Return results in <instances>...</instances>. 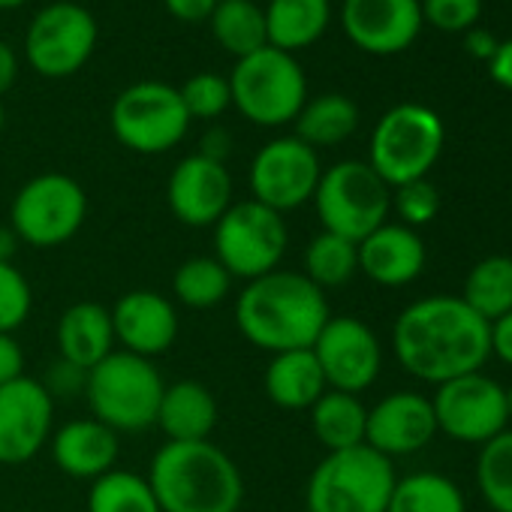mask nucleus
I'll use <instances>...</instances> for the list:
<instances>
[{
  "mask_svg": "<svg viewBox=\"0 0 512 512\" xmlns=\"http://www.w3.org/2000/svg\"><path fill=\"white\" fill-rule=\"evenodd\" d=\"M341 25L356 49L398 55L416 43L425 22L419 0H344Z\"/></svg>",
  "mask_w": 512,
  "mask_h": 512,
  "instance_id": "f3484780",
  "label": "nucleus"
},
{
  "mask_svg": "<svg viewBox=\"0 0 512 512\" xmlns=\"http://www.w3.org/2000/svg\"><path fill=\"white\" fill-rule=\"evenodd\" d=\"M211 229L214 260L232 275V281L241 278L247 284L281 269L290 229L284 214L272 211L269 205L256 199L232 202Z\"/></svg>",
  "mask_w": 512,
  "mask_h": 512,
  "instance_id": "6e6552de",
  "label": "nucleus"
},
{
  "mask_svg": "<svg viewBox=\"0 0 512 512\" xmlns=\"http://www.w3.org/2000/svg\"><path fill=\"white\" fill-rule=\"evenodd\" d=\"M437 434L431 398L419 392H392L368 407L365 446L386 458L413 455L425 449Z\"/></svg>",
  "mask_w": 512,
  "mask_h": 512,
  "instance_id": "6ab92c4d",
  "label": "nucleus"
},
{
  "mask_svg": "<svg viewBox=\"0 0 512 512\" xmlns=\"http://www.w3.org/2000/svg\"><path fill=\"white\" fill-rule=\"evenodd\" d=\"M109 311L115 344H121L124 353L154 359L166 353L178 338V311L172 299L157 290H130Z\"/></svg>",
  "mask_w": 512,
  "mask_h": 512,
  "instance_id": "aec40b11",
  "label": "nucleus"
},
{
  "mask_svg": "<svg viewBox=\"0 0 512 512\" xmlns=\"http://www.w3.org/2000/svg\"><path fill=\"white\" fill-rule=\"evenodd\" d=\"M25 353L16 335L0 332V386H7L19 377H25Z\"/></svg>",
  "mask_w": 512,
  "mask_h": 512,
  "instance_id": "a19ab883",
  "label": "nucleus"
},
{
  "mask_svg": "<svg viewBox=\"0 0 512 512\" xmlns=\"http://www.w3.org/2000/svg\"><path fill=\"white\" fill-rule=\"evenodd\" d=\"M181 103L193 118L199 121H211V118H220L229 106H232V91H229V79L217 76V73H196L190 76L181 88Z\"/></svg>",
  "mask_w": 512,
  "mask_h": 512,
  "instance_id": "c9c22d12",
  "label": "nucleus"
},
{
  "mask_svg": "<svg viewBox=\"0 0 512 512\" xmlns=\"http://www.w3.org/2000/svg\"><path fill=\"white\" fill-rule=\"evenodd\" d=\"M34 308V293L28 278L13 266L0 263V332L13 335L16 329L25 326Z\"/></svg>",
  "mask_w": 512,
  "mask_h": 512,
  "instance_id": "e433bc0d",
  "label": "nucleus"
},
{
  "mask_svg": "<svg viewBox=\"0 0 512 512\" xmlns=\"http://www.w3.org/2000/svg\"><path fill=\"white\" fill-rule=\"evenodd\" d=\"M491 356L512 368V311L491 323Z\"/></svg>",
  "mask_w": 512,
  "mask_h": 512,
  "instance_id": "37998d69",
  "label": "nucleus"
},
{
  "mask_svg": "<svg viewBox=\"0 0 512 512\" xmlns=\"http://www.w3.org/2000/svg\"><path fill=\"white\" fill-rule=\"evenodd\" d=\"M506 413H509V419H512V386L506 389Z\"/></svg>",
  "mask_w": 512,
  "mask_h": 512,
  "instance_id": "8fccbe9b",
  "label": "nucleus"
},
{
  "mask_svg": "<svg viewBox=\"0 0 512 512\" xmlns=\"http://www.w3.org/2000/svg\"><path fill=\"white\" fill-rule=\"evenodd\" d=\"M97 37L100 28L91 10L73 0H58L43 7L28 25V64L46 79H67L91 61Z\"/></svg>",
  "mask_w": 512,
  "mask_h": 512,
  "instance_id": "f8f14e48",
  "label": "nucleus"
},
{
  "mask_svg": "<svg viewBox=\"0 0 512 512\" xmlns=\"http://www.w3.org/2000/svg\"><path fill=\"white\" fill-rule=\"evenodd\" d=\"M488 76H491L500 88L512 91V40L497 43V52H494L491 61H488Z\"/></svg>",
  "mask_w": 512,
  "mask_h": 512,
  "instance_id": "c03bdc74",
  "label": "nucleus"
},
{
  "mask_svg": "<svg viewBox=\"0 0 512 512\" xmlns=\"http://www.w3.org/2000/svg\"><path fill=\"white\" fill-rule=\"evenodd\" d=\"M464 49H467V55H473V58H479V61H491V55L497 52V40H494V34L491 31H485V28H470L467 34H464Z\"/></svg>",
  "mask_w": 512,
  "mask_h": 512,
  "instance_id": "a18cd8bd",
  "label": "nucleus"
},
{
  "mask_svg": "<svg viewBox=\"0 0 512 512\" xmlns=\"http://www.w3.org/2000/svg\"><path fill=\"white\" fill-rule=\"evenodd\" d=\"M109 124L124 148L136 154H166L187 136L190 115L178 88L145 79L115 97Z\"/></svg>",
  "mask_w": 512,
  "mask_h": 512,
  "instance_id": "9d476101",
  "label": "nucleus"
},
{
  "mask_svg": "<svg viewBox=\"0 0 512 512\" xmlns=\"http://www.w3.org/2000/svg\"><path fill=\"white\" fill-rule=\"evenodd\" d=\"M52 458L55 464L73 476L94 482L97 476L115 470L118 452H121V434H115L109 425L91 419H73L52 431Z\"/></svg>",
  "mask_w": 512,
  "mask_h": 512,
  "instance_id": "4be33fe9",
  "label": "nucleus"
},
{
  "mask_svg": "<svg viewBox=\"0 0 512 512\" xmlns=\"http://www.w3.org/2000/svg\"><path fill=\"white\" fill-rule=\"evenodd\" d=\"M332 22V0H272L266 10L269 46L299 52L314 46Z\"/></svg>",
  "mask_w": 512,
  "mask_h": 512,
  "instance_id": "a878e982",
  "label": "nucleus"
},
{
  "mask_svg": "<svg viewBox=\"0 0 512 512\" xmlns=\"http://www.w3.org/2000/svg\"><path fill=\"white\" fill-rule=\"evenodd\" d=\"M296 139L317 148H332L347 142L359 127V106L344 94H323L317 100H308L299 112Z\"/></svg>",
  "mask_w": 512,
  "mask_h": 512,
  "instance_id": "cd10ccee",
  "label": "nucleus"
},
{
  "mask_svg": "<svg viewBox=\"0 0 512 512\" xmlns=\"http://www.w3.org/2000/svg\"><path fill=\"white\" fill-rule=\"evenodd\" d=\"M311 350L323 368L326 386L338 392L359 395L371 389L383 368V347L359 317H329Z\"/></svg>",
  "mask_w": 512,
  "mask_h": 512,
  "instance_id": "2eb2a0df",
  "label": "nucleus"
},
{
  "mask_svg": "<svg viewBox=\"0 0 512 512\" xmlns=\"http://www.w3.org/2000/svg\"><path fill=\"white\" fill-rule=\"evenodd\" d=\"M359 272V247L356 241L335 235V232H317L308 247H305V278L311 284H317L323 293L344 287L353 281V275Z\"/></svg>",
  "mask_w": 512,
  "mask_h": 512,
  "instance_id": "7c9ffc66",
  "label": "nucleus"
},
{
  "mask_svg": "<svg viewBox=\"0 0 512 512\" xmlns=\"http://www.w3.org/2000/svg\"><path fill=\"white\" fill-rule=\"evenodd\" d=\"M386 512H467V503L449 476L422 470L395 482Z\"/></svg>",
  "mask_w": 512,
  "mask_h": 512,
  "instance_id": "2f4dec72",
  "label": "nucleus"
},
{
  "mask_svg": "<svg viewBox=\"0 0 512 512\" xmlns=\"http://www.w3.org/2000/svg\"><path fill=\"white\" fill-rule=\"evenodd\" d=\"M217 416H220L217 398L205 383L178 380V383H166L154 425L172 443H193V440H211Z\"/></svg>",
  "mask_w": 512,
  "mask_h": 512,
  "instance_id": "b1692460",
  "label": "nucleus"
},
{
  "mask_svg": "<svg viewBox=\"0 0 512 512\" xmlns=\"http://www.w3.org/2000/svg\"><path fill=\"white\" fill-rule=\"evenodd\" d=\"M392 208L398 214V223L416 229L440 214V193L428 178L407 181L401 187H392Z\"/></svg>",
  "mask_w": 512,
  "mask_h": 512,
  "instance_id": "4c0bfd02",
  "label": "nucleus"
},
{
  "mask_svg": "<svg viewBox=\"0 0 512 512\" xmlns=\"http://www.w3.org/2000/svg\"><path fill=\"white\" fill-rule=\"evenodd\" d=\"M217 4H220V0H163V7L169 10V16H175L178 22H187V25L208 22Z\"/></svg>",
  "mask_w": 512,
  "mask_h": 512,
  "instance_id": "79ce46f5",
  "label": "nucleus"
},
{
  "mask_svg": "<svg viewBox=\"0 0 512 512\" xmlns=\"http://www.w3.org/2000/svg\"><path fill=\"white\" fill-rule=\"evenodd\" d=\"M88 512H160V503L145 476L115 467L91 482Z\"/></svg>",
  "mask_w": 512,
  "mask_h": 512,
  "instance_id": "72a5a7b5",
  "label": "nucleus"
},
{
  "mask_svg": "<svg viewBox=\"0 0 512 512\" xmlns=\"http://www.w3.org/2000/svg\"><path fill=\"white\" fill-rule=\"evenodd\" d=\"M166 202L184 226H214L232 205V175L220 160L190 154L172 169Z\"/></svg>",
  "mask_w": 512,
  "mask_h": 512,
  "instance_id": "a211bd4d",
  "label": "nucleus"
},
{
  "mask_svg": "<svg viewBox=\"0 0 512 512\" xmlns=\"http://www.w3.org/2000/svg\"><path fill=\"white\" fill-rule=\"evenodd\" d=\"M19 235L13 226H0V263H13V256L19 250Z\"/></svg>",
  "mask_w": 512,
  "mask_h": 512,
  "instance_id": "de8ad7c7",
  "label": "nucleus"
},
{
  "mask_svg": "<svg viewBox=\"0 0 512 512\" xmlns=\"http://www.w3.org/2000/svg\"><path fill=\"white\" fill-rule=\"evenodd\" d=\"M145 479L160 512H238L244 500L238 464L211 440H166Z\"/></svg>",
  "mask_w": 512,
  "mask_h": 512,
  "instance_id": "7ed1b4c3",
  "label": "nucleus"
},
{
  "mask_svg": "<svg viewBox=\"0 0 512 512\" xmlns=\"http://www.w3.org/2000/svg\"><path fill=\"white\" fill-rule=\"evenodd\" d=\"M461 302L476 311L485 323L500 320L512 311V256L494 253L479 260L464 278Z\"/></svg>",
  "mask_w": 512,
  "mask_h": 512,
  "instance_id": "c756f323",
  "label": "nucleus"
},
{
  "mask_svg": "<svg viewBox=\"0 0 512 512\" xmlns=\"http://www.w3.org/2000/svg\"><path fill=\"white\" fill-rule=\"evenodd\" d=\"M437 431L458 443H488L500 431H506V389L497 386L482 371L446 380L437 386L434 398Z\"/></svg>",
  "mask_w": 512,
  "mask_h": 512,
  "instance_id": "ddd939ff",
  "label": "nucleus"
},
{
  "mask_svg": "<svg viewBox=\"0 0 512 512\" xmlns=\"http://www.w3.org/2000/svg\"><path fill=\"white\" fill-rule=\"evenodd\" d=\"M329 299L302 272L275 269L247 281L235 299V326L256 350L287 353L314 347L329 323Z\"/></svg>",
  "mask_w": 512,
  "mask_h": 512,
  "instance_id": "f03ea898",
  "label": "nucleus"
},
{
  "mask_svg": "<svg viewBox=\"0 0 512 512\" xmlns=\"http://www.w3.org/2000/svg\"><path fill=\"white\" fill-rule=\"evenodd\" d=\"M311 202L326 232L359 244L389 220L392 187L365 160H341L323 169Z\"/></svg>",
  "mask_w": 512,
  "mask_h": 512,
  "instance_id": "1a4fd4ad",
  "label": "nucleus"
},
{
  "mask_svg": "<svg viewBox=\"0 0 512 512\" xmlns=\"http://www.w3.org/2000/svg\"><path fill=\"white\" fill-rule=\"evenodd\" d=\"M58 353L64 362L91 371L115 353L112 311L100 302H76L58 320Z\"/></svg>",
  "mask_w": 512,
  "mask_h": 512,
  "instance_id": "5701e85b",
  "label": "nucleus"
},
{
  "mask_svg": "<svg viewBox=\"0 0 512 512\" xmlns=\"http://www.w3.org/2000/svg\"><path fill=\"white\" fill-rule=\"evenodd\" d=\"M476 482L494 512H512V431H500L479 449Z\"/></svg>",
  "mask_w": 512,
  "mask_h": 512,
  "instance_id": "f704fd0d",
  "label": "nucleus"
},
{
  "mask_svg": "<svg viewBox=\"0 0 512 512\" xmlns=\"http://www.w3.org/2000/svg\"><path fill=\"white\" fill-rule=\"evenodd\" d=\"M4 121H7V112H4V103H0V130H4Z\"/></svg>",
  "mask_w": 512,
  "mask_h": 512,
  "instance_id": "3c124183",
  "label": "nucleus"
},
{
  "mask_svg": "<svg viewBox=\"0 0 512 512\" xmlns=\"http://www.w3.org/2000/svg\"><path fill=\"white\" fill-rule=\"evenodd\" d=\"M308 413L314 437L326 446V452H341L365 443L368 407L359 401V395L326 389Z\"/></svg>",
  "mask_w": 512,
  "mask_h": 512,
  "instance_id": "bb28decb",
  "label": "nucleus"
},
{
  "mask_svg": "<svg viewBox=\"0 0 512 512\" xmlns=\"http://www.w3.org/2000/svg\"><path fill=\"white\" fill-rule=\"evenodd\" d=\"M422 22L446 34H467L482 16V0H419Z\"/></svg>",
  "mask_w": 512,
  "mask_h": 512,
  "instance_id": "58836bf2",
  "label": "nucleus"
},
{
  "mask_svg": "<svg viewBox=\"0 0 512 512\" xmlns=\"http://www.w3.org/2000/svg\"><path fill=\"white\" fill-rule=\"evenodd\" d=\"M163 389V374L151 359L115 350L88 371L82 395L97 422L115 434H136L157 422Z\"/></svg>",
  "mask_w": 512,
  "mask_h": 512,
  "instance_id": "20e7f679",
  "label": "nucleus"
},
{
  "mask_svg": "<svg viewBox=\"0 0 512 512\" xmlns=\"http://www.w3.org/2000/svg\"><path fill=\"white\" fill-rule=\"evenodd\" d=\"M392 350L407 374L440 386L482 371L491 356V323L470 311L461 296H425L398 314Z\"/></svg>",
  "mask_w": 512,
  "mask_h": 512,
  "instance_id": "f257e3e1",
  "label": "nucleus"
},
{
  "mask_svg": "<svg viewBox=\"0 0 512 512\" xmlns=\"http://www.w3.org/2000/svg\"><path fill=\"white\" fill-rule=\"evenodd\" d=\"M28 0H0V10H19Z\"/></svg>",
  "mask_w": 512,
  "mask_h": 512,
  "instance_id": "09e8293b",
  "label": "nucleus"
},
{
  "mask_svg": "<svg viewBox=\"0 0 512 512\" xmlns=\"http://www.w3.org/2000/svg\"><path fill=\"white\" fill-rule=\"evenodd\" d=\"M398 482L392 458L371 446L329 452L308 476V512H386Z\"/></svg>",
  "mask_w": 512,
  "mask_h": 512,
  "instance_id": "39448f33",
  "label": "nucleus"
},
{
  "mask_svg": "<svg viewBox=\"0 0 512 512\" xmlns=\"http://www.w3.org/2000/svg\"><path fill=\"white\" fill-rule=\"evenodd\" d=\"M88 217V196L82 184L64 172H43L25 181L10 208V226L22 244L58 247L67 244Z\"/></svg>",
  "mask_w": 512,
  "mask_h": 512,
  "instance_id": "9b49d317",
  "label": "nucleus"
},
{
  "mask_svg": "<svg viewBox=\"0 0 512 512\" xmlns=\"http://www.w3.org/2000/svg\"><path fill=\"white\" fill-rule=\"evenodd\" d=\"M55 398L34 377L0 386V464L19 467L52 440Z\"/></svg>",
  "mask_w": 512,
  "mask_h": 512,
  "instance_id": "dca6fc26",
  "label": "nucleus"
},
{
  "mask_svg": "<svg viewBox=\"0 0 512 512\" xmlns=\"http://www.w3.org/2000/svg\"><path fill=\"white\" fill-rule=\"evenodd\" d=\"M359 272L380 287H407L425 269V244L404 223H383L359 244Z\"/></svg>",
  "mask_w": 512,
  "mask_h": 512,
  "instance_id": "412c9836",
  "label": "nucleus"
},
{
  "mask_svg": "<svg viewBox=\"0 0 512 512\" xmlns=\"http://www.w3.org/2000/svg\"><path fill=\"white\" fill-rule=\"evenodd\" d=\"M323 166L311 145L296 136L266 142L250 163V199L284 214L314 199Z\"/></svg>",
  "mask_w": 512,
  "mask_h": 512,
  "instance_id": "4468645a",
  "label": "nucleus"
},
{
  "mask_svg": "<svg viewBox=\"0 0 512 512\" xmlns=\"http://www.w3.org/2000/svg\"><path fill=\"white\" fill-rule=\"evenodd\" d=\"M232 290V275L214 260V256H190L175 269L172 296L193 311H208L220 305Z\"/></svg>",
  "mask_w": 512,
  "mask_h": 512,
  "instance_id": "473e14b6",
  "label": "nucleus"
},
{
  "mask_svg": "<svg viewBox=\"0 0 512 512\" xmlns=\"http://www.w3.org/2000/svg\"><path fill=\"white\" fill-rule=\"evenodd\" d=\"M443 142L446 130L434 109L422 103H398L371 133L368 166L389 187H401L407 181L428 178L431 166L440 160Z\"/></svg>",
  "mask_w": 512,
  "mask_h": 512,
  "instance_id": "0eeeda50",
  "label": "nucleus"
},
{
  "mask_svg": "<svg viewBox=\"0 0 512 512\" xmlns=\"http://www.w3.org/2000/svg\"><path fill=\"white\" fill-rule=\"evenodd\" d=\"M263 386L269 401L281 410H311L317 398L329 389L311 347L275 353L266 368Z\"/></svg>",
  "mask_w": 512,
  "mask_h": 512,
  "instance_id": "393cba45",
  "label": "nucleus"
},
{
  "mask_svg": "<svg viewBox=\"0 0 512 512\" xmlns=\"http://www.w3.org/2000/svg\"><path fill=\"white\" fill-rule=\"evenodd\" d=\"M16 76H19V61H16V52L0 40V97H4L10 88H13V82H16Z\"/></svg>",
  "mask_w": 512,
  "mask_h": 512,
  "instance_id": "49530a36",
  "label": "nucleus"
},
{
  "mask_svg": "<svg viewBox=\"0 0 512 512\" xmlns=\"http://www.w3.org/2000/svg\"><path fill=\"white\" fill-rule=\"evenodd\" d=\"M208 25H211L217 46L235 58H247L269 46L266 10L256 7L253 0H220Z\"/></svg>",
  "mask_w": 512,
  "mask_h": 512,
  "instance_id": "c85d7f7f",
  "label": "nucleus"
},
{
  "mask_svg": "<svg viewBox=\"0 0 512 512\" xmlns=\"http://www.w3.org/2000/svg\"><path fill=\"white\" fill-rule=\"evenodd\" d=\"M85 377H88V371H82V368H76V365H70V362L61 359V362L49 371V377L40 380V383L46 386V392H49L52 398H58V395L85 392Z\"/></svg>",
  "mask_w": 512,
  "mask_h": 512,
  "instance_id": "ea45409f",
  "label": "nucleus"
},
{
  "mask_svg": "<svg viewBox=\"0 0 512 512\" xmlns=\"http://www.w3.org/2000/svg\"><path fill=\"white\" fill-rule=\"evenodd\" d=\"M232 106L256 127L293 124L308 103V79L302 64L275 46L238 58L229 76Z\"/></svg>",
  "mask_w": 512,
  "mask_h": 512,
  "instance_id": "423d86ee",
  "label": "nucleus"
}]
</instances>
